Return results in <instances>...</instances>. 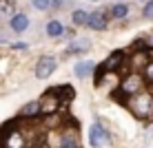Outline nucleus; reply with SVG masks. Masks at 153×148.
Segmentation results:
<instances>
[{
    "mask_svg": "<svg viewBox=\"0 0 153 148\" xmlns=\"http://www.w3.org/2000/svg\"><path fill=\"white\" fill-rule=\"evenodd\" d=\"M56 66H58V62L51 55H42L38 60V64H36V77H38V80H47V77L56 71Z\"/></svg>",
    "mask_w": 153,
    "mask_h": 148,
    "instance_id": "f257e3e1",
    "label": "nucleus"
},
{
    "mask_svg": "<svg viewBox=\"0 0 153 148\" xmlns=\"http://www.w3.org/2000/svg\"><path fill=\"white\" fill-rule=\"evenodd\" d=\"M89 144H91L93 148H100V146L109 144V135H107V130H104L100 124H93L91 128H89Z\"/></svg>",
    "mask_w": 153,
    "mask_h": 148,
    "instance_id": "f03ea898",
    "label": "nucleus"
},
{
    "mask_svg": "<svg viewBox=\"0 0 153 148\" xmlns=\"http://www.w3.org/2000/svg\"><path fill=\"white\" fill-rule=\"evenodd\" d=\"M133 108H135V113H138L140 117H146V115L153 110V97L151 95H140V97L133 102Z\"/></svg>",
    "mask_w": 153,
    "mask_h": 148,
    "instance_id": "7ed1b4c3",
    "label": "nucleus"
},
{
    "mask_svg": "<svg viewBox=\"0 0 153 148\" xmlns=\"http://www.w3.org/2000/svg\"><path fill=\"white\" fill-rule=\"evenodd\" d=\"M87 27H89V29H93V31H104V29H107V15H104L102 11L89 13Z\"/></svg>",
    "mask_w": 153,
    "mask_h": 148,
    "instance_id": "20e7f679",
    "label": "nucleus"
},
{
    "mask_svg": "<svg viewBox=\"0 0 153 148\" xmlns=\"http://www.w3.org/2000/svg\"><path fill=\"white\" fill-rule=\"evenodd\" d=\"M9 27H11L16 33H22V31L29 27V18L25 13H13L11 20H9Z\"/></svg>",
    "mask_w": 153,
    "mask_h": 148,
    "instance_id": "39448f33",
    "label": "nucleus"
},
{
    "mask_svg": "<svg viewBox=\"0 0 153 148\" xmlns=\"http://www.w3.org/2000/svg\"><path fill=\"white\" fill-rule=\"evenodd\" d=\"M122 57H124L122 51H115V53H111V55L107 57V60L102 62L100 71H104V73H107V71H113V68H118V66H120V62H122Z\"/></svg>",
    "mask_w": 153,
    "mask_h": 148,
    "instance_id": "423d86ee",
    "label": "nucleus"
},
{
    "mask_svg": "<svg viewBox=\"0 0 153 148\" xmlns=\"http://www.w3.org/2000/svg\"><path fill=\"white\" fill-rule=\"evenodd\" d=\"M2 146L4 148H22L25 146V139H22V135H20L18 130H11V133L2 139Z\"/></svg>",
    "mask_w": 153,
    "mask_h": 148,
    "instance_id": "0eeeda50",
    "label": "nucleus"
},
{
    "mask_svg": "<svg viewBox=\"0 0 153 148\" xmlns=\"http://www.w3.org/2000/svg\"><path fill=\"white\" fill-rule=\"evenodd\" d=\"M140 86H142L140 75H129V77L122 82V91H124V93H138Z\"/></svg>",
    "mask_w": 153,
    "mask_h": 148,
    "instance_id": "6e6552de",
    "label": "nucleus"
},
{
    "mask_svg": "<svg viewBox=\"0 0 153 148\" xmlns=\"http://www.w3.org/2000/svg\"><path fill=\"white\" fill-rule=\"evenodd\" d=\"M16 11V0H0V18H11Z\"/></svg>",
    "mask_w": 153,
    "mask_h": 148,
    "instance_id": "1a4fd4ad",
    "label": "nucleus"
},
{
    "mask_svg": "<svg viewBox=\"0 0 153 148\" xmlns=\"http://www.w3.org/2000/svg\"><path fill=\"white\" fill-rule=\"evenodd\" d=\"M65 33V29H62V24L58 22V20H51L49 24H47V35L49 38H58V35Z\"/></svg>",
    "mask_w": 153,
    "mask_h": 148,
    "instance_id": "9d476101",
    "label": "nucleus"
},
{
    "mask_svg": "<svg viewBox=\"0 0 153 148\" xmlns=\"http://www.w3.org/2000/svg\"><path fill=\"white\" fill-rule=\"evenodd\" d=\"M91 68H93V62H78V64H76V75L84 77V75L91 73Z\"/></svg>",
    "mask_w": 153,
    "mask_h": 148,
    "instance_id": "9b49d317",
    "label": "nucleus"
},
{
    "mask_svg": "<svg viewBox=\"0 0 153 148\" xmlns=\"http://www.w3.org/2000/svg\"><path fill=\"white\" fill-rule=\"evenodd\" d=\"M73 24H84V27H87V20H89V13L87 11H82V9H76V11H73Z\"/></svg>",
    "mask_w": 153,
    "mask_h": 148,
    "instance_id": "f8f14e48",
    "label": "nucleus"
},
{
    "mask_svg": "<svg viewBox=\"0 0 153 148\" xmlns=\"http://www.w3.org/2000/svg\"><path fill=\"white\" fill-rule=\"evenodd\" d=\"M126 13H129V7H126V4H113V7H111V15H113V18H124V15Z\"/></svg>",
    "mask_w": 153,
    "mask_h": 148,
    "instance_id": "ddd939ff",
    "label": "nucleus"
},
{
    "mask_svg": "<svg viewBox=\"0 0 153 148\" xmlns=\"http://www.w3.org/2000/svg\"><path fill=\"white\" fill-rule=\"evenodd\" d=\"M89 49V42L87 40H80V42H73L69 44V53H82V51Z\"/></svg>",
    "mask_w": 153,
    "mask_h": 148,
    "instance_id": "4468645a",
    "label": "nucleus"
},
{
    "mask_svg": "<svg viewBox=\"0 0 153 148\" xmlns=\"http://www.w3.org/2000/svg\"><path fill=\"white\" fill-rule=\"evenodd\" d=\"M36 113H40V102H31L20 110V115H36Z\"/></svg>",
    "mask_w": 153,
    "mask_h": 148,
    "instance_id": "2eb2a0df",
    "label": "nucleus"
},
{
    "mask_svg": "<svg viewBox=\"0 0 153 148\" xmlns=\"http://www.w3.org/2000/svg\"><path fill=\"white\" fill-rule=\"evenodd\" d=\"M31 4H33L36 9H40V11H45V9L51 7V0H31Z\"/></svg>",
    "mask_w": 153,
    "mask_h": 148,
    "instance_id": "dca6fc26",
    "label": "nucleus"
},
{
    "mask_svg": "<svg viewBox=\"0 0 153 148\" xmlns=\"http://www.w3.org/2000/svg\"><path fill=\"white\" fill-rule=\"evenodd\" d=\"M144 77H146V82L153 84V62H149V64L144 66Z\"/></svg>",
    "mask_w": 153,
    "mask_h": 148,
    "instance_id": "f3484780",
    "label": "nucleus"
},
{
    "mask_svg": "<svg viewBox=\"0 0 153 148\" xmlns=\"http://www.w3.org/2000/svg\"><path fill=\"white\" fill-rule=\"evenodd\" d=\"M146 15V18H153V0H149V2H146V7H144V11H142Z\"/></svg>",
    "mask_w": 153,
    "mask_h": 148,
    "instance_id": "a211bd4d",
    "label": "nucleus"
},
{
    "mask_svg": "<svg viewBox=\"0 0 153 148\" xmlns=\"http://www.w3.org/2000/svg\"><path fill=\"white\" fill-rule=\"evenodd\" d=\"M65 35L71 40V38H76V31H73V29H69V31H65Z\"/></svg>",
    "mask_w": 153,
    "mask_h": 148,
    "instance_id": "6ab92c4d",
    "label": "nucleus"
},
{
    "mask_svg": "<svg viewBox=\"0 0 153 148\" xmlns=\"http://www.w3.org/2000/svg\"><path fill=\"white\" fill-rule=\"evenodd\" d=\"M93 2H98V0H93Z\"/></svg>",
    "mask_w": 153,
    "mask_h": 148,
    "instance_id": "aec40b11",
    "label": "nucleus"
},
{
    "mask_svg": "<svg viewBox=\"0 0 153 148\" xmlns=\"http://www.w3.org/2000/svg\"><path fill=\"white\" fill-rule=\"evenodd\" d=\"M144 2H146V0H144Z\"/></svg>",
    "mask_w": 153,
    "mask_h": 148,
    "instance_id": "412c9836",
    "label": "nucleus"
}]
</instances>
